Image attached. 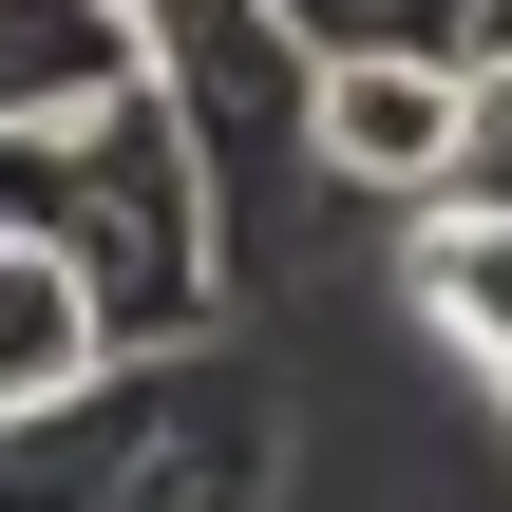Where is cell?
<instances>
[{
  "mask_svg": "<svg viewBox=\"0 0 512 512\" xmlns=\"http://www.w3.org/2000/svg\"><path fill=\"white\" fill-rule=\"evenodd\" d=\"M95 361H114V323H95V304H76V285H57L38 247H0V418H38V399H76Z\"/></svg>",
  "mask_w": 512,
  "mask_h": 512,
  "instance_id": "obj_6",
  "label": "cell"
},
{
  "mask_svg": "<svg viewBox=\"0 0 512 512\" xmlns=\"http://www.w3.org/2000/svg\"><path fill=\"white\" fill-rule=\"evenodd\" d=\"M266 494V399L247 361L190 342H114L76 399L0 418V512H247Z\"/></svg>",
  "mask_w": 512,
  "mask_h": 512,
  "instance_id": "obj_2",
  "label": "cell"
},
{
  "mask_svg": "<svg viewBox=\"0 0 512 512\" xmlns=\"http://www.w3.org/2000/svg\"><path fill=\"white\" fill-rule=\"evenodd\" d=\"M114 76H133V19L114 0H0V133H38L76 95H114Z\"/></svg>",
  "mask_w": 512,
  "mask_h": 512,
  "instance_id": "obj_4",
  "label": "cell"
},
{
  "mask_svg": "<svg viewBox=\"0 0 512 512\" xmlns=\"http://www.w3.org/2000/svg\"><path fill=\"white\" fill-rule=\"evenodd\" d=\"M418 209H437V228H418V266H399V285H418V323H437L456 361H512V228L475 209V190H418Z\"/></svg>",
  "mask_w": 512,
  "mask_h": 512,
  "instance_id": "obj_5",
  "label": "cell"
},
{
  "mask_svg": "<svg viewBox=\"0 0 512 512\" xmlns=\"http://www.w3.org/2000/svg\"><path fill=\"white\" fill-rule=\"evenodd\" d=\"M0 247H38L114 342H190V323L228 304L209 171H190V133H171V95H152V76H114V95H76V114H38V133H0Z\"/></svg>",
  "mask_w": 512,
  "mask_h": 512,
  "instance_id": "obj_1",
  "label": "cell"
},
{
  "mask_svg": "<svg viewBox=\"0 0 512 512\" xmlns=\"http://www.w3.org/2000/svg\"><path fill=\"white\" fill-rule=\"evenodd\" d=\"M133 19V76L171 95L190 171H209V247H247L266 171H304V38L266 0H114Z\"/></svg>",
  "mask_w": 512,
  "mask_h": 512,
  "instance_id": "obj_3",
  "label": "cell"
},
{
  "mask_svg": "<svg viewBox=\"0 0 512 512\" xmlns=\"http://www.w3.org/2000/svg\"><path fill=\"white\" fill-rule=\"evenodd\" d=\"M304 57H494V0H266Z\"/></svg>",
  "mask_w": 512,
  "mask_h": 512,
  "instance_id": "obj_7",
  "label": "cell"
}]
</instances>
